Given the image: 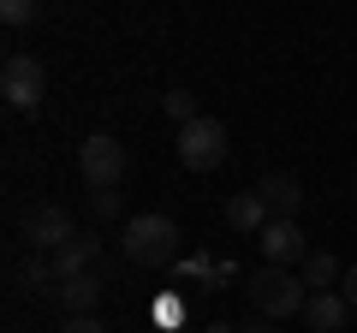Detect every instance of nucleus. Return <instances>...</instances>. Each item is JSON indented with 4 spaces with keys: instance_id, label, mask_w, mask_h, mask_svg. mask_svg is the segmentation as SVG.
Wrapping results in <instances>:
<instances>
[{
    "instance_id": "6",
    "label": "nucleus",
    "mask_w": 357,
    "mask_h": 333,
    "mask_svg": "<svg viewBox=\"0 0 357 333\" xmlns=\"http://www.w3.org/2000/svg\"><path fill=\"white\" fill-rule=\"evenodd\" d=\"M24 238H30V250L54 256V250H66V244L77 238V220L66 215L60 203H42V208H30V215H24Z\"/></svg>"
},
{
    "instance_id": "21",
    "label": "nucleus",
    "mask_w": 357,
    "mask_h": 333,
    "mask_svg": "<svg viewBox=\"0 0 357 333\" xmlns=\"http://www.w3.org/2000/svg\"><path fill=\"white\" fill-rule=\"evenodd\" d=\"M203 333H238V327H227V321H208V327Z\"/></svg>"
},
{
    "instance_id": "15",
    "label": "nucleus",
    "mask_w": 357,
    "mask_h": 333,
    "mask_svg": "<svg viewBox=\"0 0 357 333\" xmlns=\"http://www.w3.org/2000/svg\"><path fill=\"white\" fill-rule=\"evenodd\" d=\"M161 107H167V119H173V125H191V119H203V114H197V95H191V90H167Z\"/></svg>"
},
{
    "instance_id": "17",
    "label": "nucleus",
    "mask_w": 357,
    "mask_h": 333,
    "mask_svg": "<svg viewBox=\"0 0 357 333\" xmlns=\"http://www.w3.org/2000/svg\"><path fill=\"white\" fill-rule=\"evenodd\" d=\"M60 333H107V327H102V316H66Z\"/></svg>"
},
{
    "instance_id": "18",
    "label": "nucleus",
    "mask_w": 357,
    "mask_h": 333,
    "mask_svg": "<svg viewBox=\"0 0 357 333\" xmlns=\"http://www.w3.org/2000/svg\"><path fill=\"white\" fill-rule=\"evenodd\" d=\"M340 297H345V304L357 309V262H351V268H345V286H340Z\"/></svg>"
},
{
    "instance_id": "10",
    "label": "nucleus",
    "mask_w": 357,
    "mask_h": 333,
    "mask_svg": "<svg viewBox=\"0 0 357 333\" xmlns=\"http://www.w3.org/2000/svg\"><path fill=\"white\" fill-rule=\"evenodd\" d=\"M268 203H262V191H238V196H227V226L232 232H262L268 226Z\"/></svg>"
},
{
    "instance_id": "11",
    "label": "nucleus",
    "mask_w": 357,
    "mask_h": 333,
    "mask_svg": "<svg viewBox=\"0 0 357 333\" xmlns=\"http://www.w3.org/2000/svg\"><path fill=\"white\" fill-rule=\"evenodd\" d=\"M66 304V316H96V304H102V280L96 274H77V280H60V292H54Z\"/></svg>"
},
{
    "instance_id": "14",
    "label": "nucleus",
    "mask_w": 357,
    "mask_h": 333,
    "mask_svg": "<svg viewBox=\"0 0 357 333\" xmlns=\"http://www.w3.org/2000/svg\"><path fill=\"white\" fill-rule=\"evenodd\" d=\"M18 280H24L30 292H60V274H54V256H42V250L24 262V268H18Z\"/></svg>"
},
{
    "instance_id": "1",
    "label": "nucleus",
    "mask_w": 357,
    "mask_h": 333,
    "mask_svg": "<svg viewBox=\"0 0 357 333\" xmlns=\"http://www.w3.org/2000/svg\"><path fill=\"white\" fill-rule=\"evenodd\" d=\"M178 256V226L167 215H131L126 220V262L131 268H167Z\"/></svg>"
},
{
    "instance_id": "22",
    "label": "nucleus",
    "mask_w": 357,
    "mask_h": 333,
    "mask_svg": "<svg viewBox=\"0 0 357 333\" xmlns=\"http://www.w3.org/2000/svg\"><path fill=\"white\" fill-rule=\"evenodd\" d=\"M173 333H185V327H173Z\"/></svg>"
},
{
    "instance_id": "12",
    "label": "nucleus",
    "mask_w": 357,
    "mask_h": 333,
    "mask_svg": "<svg viewBox=\"0 0 357 333\" xmlns=\"http://www.w3.org/2000/svg\"><path fill=\"white\" fill-rule=\"evenodd\" d=\"M89 262H96V238H84V232H77L66 250H54V274H60V280H77V274H89Z\"/></svg>"
},
{
    "instance_id": "2",
    "label": "nucleus",
    "mask_w": 357,
    "mask_h": 333,
    "mask_svg": "<svg viewBox=\"0 0 357 333\" xmlns=\"http://www.w3.org/2000/svg\"><path fill=\"white\" fill-rule=\"evenodd\" d=\"M250 304H256V316H268V321H286V316H304V304H310V286L298 280V274H286V268H274L268 262L262 274H250Z\"/></svg>"
},
{
    "instance_id": "9",
    "label": "nucleus",
    "mask_w": 357,
    "mask_h": 333,
    "mask_svg": "<svg viewBox=\"0 0 357 333\" xmlns=\"http://www.w3.org/2000/svg\"><path fill=\"white\" fill-rule=\"evenodd\" d=\"M345 316H351V304H345L340 292H310V304H304L310 333H340V327H345Z\"/></svg>"
},
{
    "instance_id": "3",
    "label": "nucleus",
    "mask_w": 357,
    "mask_h": 333,
    "mask_svg": "<svg viewBox=\"0 0 357 333\" xmlns=\"http://www.w3.org/2000/svg\"><path fill=\"white\" fill-rule=\"evenodd\" d=\"M0 95H6L13 114H36V107H42V95H48V72H42L36 54L13 48L6 60H0Z\"/></svg>"
},
{
    "instance_id": "7",
    "label": "nucleus",
    "mask_w": 357,
    "mask_h": 333,
    "mask_svg": "<svg viewBox=\"0 0 357 333\" xmlns=\"http://www.w3.org/2000/svg\"><path fill=\"white\" fill-rule=\"evenodd\" d=\"M256 244H262V256L274 262V268H286V262H304V256H310V244H304V232H298V220H280V215L256 232Z\"/></svg>"
},
{
    "instance_id": "13",
    "label": "nucleus",
    "mask_w": 357,
    "mask_h": 333,
    "mask_svg": "<svg viewBox=\"0 0 357 333\" xmlns=\"http://www.w3.org/2000/svg\"><path fill=\"white\" fill-rule=\"evenodd\" d=\"M333 280H340V262H333L328 250H310V256H304V286H310V292H328Z\"/></svg>"
},
{
    "instance_id": "4",
    "label": "nucleus",
    "mask_w": 357,
    "mask_h": 333,
    "mask_svg": "<svg viewBox=\"0 0 357 333\" xmlns=\"http://www.w3.org/2000/svg\"><path fill=\"white\" fill-rule=\"evenodd\" d=\"M227 125L220 119H191V125H178V166H191V173H215L227 161Z\"/></svg>"
},
{
    "instance_id": "5",
    "label": "nucleus",
    "mask_w": 357,
    "mask_h": 333,
    "mask_svg": "<svg viewBox=\"0 0 357 333\" xmlns=\"http://www.w3.org/2000/svg\"><path fill=\"white\" fill-rule=\"evenodd\" d=\"M77 173H84V185H96V191H119V179H126V149H119V137L89 131V137L77 143Z\"/></svg>"
},
{
    "instance_id": "8",
    "label": "nucleus",
    "mask_w": 357,
    "mask_h": 333,
    "mask_svg": "<svg viewBox=\"0 0 357 333\" xmlns=\"http://www.w3.org/2000/svg\"><path fill=\"white\" fill-rule=\"evenodd\" d=\"M256 191H262V203H268V215H280V220H292L298 208H304V185H298L292 173H268V179L256 185Z\"/></svg>"
},
{
    "instance_id": "20",
    "label": "nucleus",
    "mask_w": 357,
    "mask_h": 333,
    "mask_svg": "<svg viewBox=\"0 0 357 333\" xmlns=\"http://www.w3.org/2000/svg\"><path fill=\"white\" fill-rule=\"evenodd\" d=\"M238 333H274V327H268V316H262V321H250V327H238Z\"/></svg>"
},
{
    "instance_id": "19",
    "label": "nucleus",
    "mask_w": 357,
    "mask_h": 333,
    "mask_svg": "<svg viewBox=\"0 0 357 333\" xmlns=\"http://www.w3.org/2000/svg\"><path fill=\"white\" fill-rule=\"evenodd\" d=\"M96 215H119V196L114 191H96Z\"/></svg>"
},
{
    "instance_id": "16",
    "label": "nucleus",
    "mask_w": 357,
    "mask_h": 333,
    "mask_svg": "<svg viewBox=\"0 0 357 333\" xmlns=\"http://www.w3.org/2000/svg\"><path fill=\"white\" fill-rule=\"evenodd\" d=\"M0 18H6L13 30H24V24L42 18V0H0Z\"/></svg>"
}]
</instances>
